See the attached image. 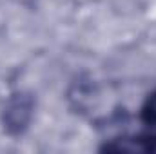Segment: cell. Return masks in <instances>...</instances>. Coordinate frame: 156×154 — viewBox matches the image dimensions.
Segmentation results:
<instances>
[{"label":"cell","mask_w":156,"mask_h":154,"mask_svg":"<svg viewBox=\"0 0 156 154\" xmlns=\"http://www.w3.org/2000/svg\"><path fill=\"white\" fill-rule=\"evenodd\" d=\"M144 121L147 125V142L151 147V143H156V94H153L144 111Z\"/></svg>","instance_id":"obj_1"}]
</instances>
